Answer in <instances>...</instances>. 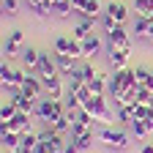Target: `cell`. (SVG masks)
<instances>
[{"label":"cell","instance_id":"b9f144b4","mask_svg":"<svg viewBox=\"0 0 153 153\" xmlns=\"http://www.w3.org/2000/svg\"><path fill=\"white\" fill-rule=\"evenodd\" d=\"M150 3H153V0H150Z\"/></svg>","mask_w":153,"mask_h":153},{"label":"cell","instance_id":"f35d334b","mask_svg":"<svg viewBox=\"0 0 153 153\" xmlns=\"http://www.w3.org/2000/svg\"><path fill=\"white\" fill-rule=\"evenodd\" d=\"M33 3H41V0H27V6H33Z\"/></svg>","mask_w":153,"mask_h":153},{"label":"cell","instance_id":"4316f807","mask_svg":"<svg viewBox=\"0 0 153 153\" xmlns=\"http://www.w3.org/2000/svg\"><path fill=\"white\" fill-rule=\"evenodd\" d=\"M79 71H82V79H85V82H90L93 76L99 74V68L93 66V60H85V63H79Z\"/></svg>","mask_w":153,"mask_h":153},{"label":"cell","instance_id":"d4e9b609","mask_svg":"<svg viewBox=\"0 0 153 153\" xmlns=\"http://www.w3.org/2000/svg\"><path fill=\"white\" fill-rule=\"evenodd\" d=\"M16 112H19V109H16V104H14L11 99H6V101H3V107H0V120H11Z\"/></svg>","mask_w":153,"mask_h":153},{"label":"cell","instance_id":"9a60e30c","mask_svg":"<svg viewBox=\"0 0 153 153\" xmlns=\"http://www.w3.org/2000/svg\"><path fill=\"white\" fill-rule=\"evenodd\" d=\"M0 142H3V150H19V142H22V134H16V131H3L0 134Z\"/></svg>","mask_w":153,"mask_h":153},{"label":"cell","instance_id":"5b68a950","mask_svg":"<svg viewBox=\"0 0 153 153\" xmlns=\"http://www.w3.org/2000/svg\"><path fill=\"white\" fill-rule=\"evenodd\" d=\"M107 44L118 47V49H128V52H131V38H128V33H126V27H123V25H118L112 33H107Z\"/></svg>","mask_w":153,"mask_h":153},{"label":"cell","instance_id":"d6a6232c","mask_svg":"<svg viewBox=\"0 0 153 153\" xmlns=\"http://www.w3.org/2000/svg\"><path fill=\"white\" fill-rule=\"evenodd\" d=\"M6 38H8V41H14V44H25V33H22V30H11Z\"/></svg>","mask_w":153,"mask_h":153},{"label":"cell","instance_id":"7c38bea8","mask_svg":"<svg viewBox=\"0 0 153 153\" xmlns=\"http://www.w3.org/2000/svg\"><path fill=\"white\" fill-rule=\"evenodd\" d=\"M55 63H57V74H60V76H68L76 68V57L74 55H57L55 52Z\"/></svg>","mask_w":153,"mask_h":153},{"label":"cell","instance_id":"44dd1931","mask_svg":"<svg viewBox=\"0 0 153 153\" xmlns=\"http://www.w3.org/2000/svg\"><path fill=\"white\" fill-rule=\"evenodd\" d=\"M0 85H3V90H11L14 88V68L11 66H0Z\"/></svg>","mask_w":153,"mask_h":153},{"label":"cell","instance_id":"277c9868","mask_svg":"<svg viewBox=\"0 0 153 153\" xmlns=\"http://www.w3.org/2000/svg\"><path fill=\"white\" fill-rule=\"evenodd\" d=\"M128 49H118V47H112V44H107V60H109V66L118 71V68H128Z\"/></svg>","mask_w":153,"mask_h":153},{"label":"cell","instance_id":"4dcf8cb0","mask_svg":"<svg viewBox=\"0 0 153 153\" xmlns=\"http://www.w3.org/2000/svg\"><path fill=\"white\" fill-rule=\"evenodd\" d=\"M19 49H22V44H14V41H8V38H6V47H3L6 57H16V55H19Z\"/></svg>","mask_w":153,"mask_h":153},{"label":"cell","instance_id":"836d02e7","mask_svg":"<svg viewBox=\"0 0 153 153\" xmlns=\"http://www.w3.org/2000/svg\"><path fill=\"white\" fill-rule=\"evenodd\" d=\"M57 153H82V150H79V148H76V142L71 140V142H68V145H66L63 150H57Z\"/></svg>","mask_w":153,"mask_h":153},{"label":"cell","instance_id":"e0dca14e","mask_svg":"<svg viewBox=\"0 0 153 153\" xmlns=\"http://www.w3.org/2000/svg\"><path fill=\"white\" fill-rule=\"evenodd\" d=\"M38 131H27V134H22V142H19V150L22 153H33L36 148H38Z\"/></svg>","mask_w":153,"mask_h":153},{"label":"cell","instance_id":"d590c367","mask_svg":"<svg viewBox=\"0 0 153 153\" xmlns=\"http://www.w3.org/2000/svg\"><path fill=\"white\" fill-rule=\"evenodd\" d=\"M33 153H52V148H49L47 142H38V148H36Z\"/></svg>","mask_w":153,"mask_h":153},{"label":"cell","instance_id":"8992f818","mask_svg":"<svg viewBox=\"0 0 153 153\" xmlns=\"http://www.w3.org/2000/svg\"><path fill=\"white\" fill-rule=\"evenodd\" d=\"M101 49H104V41L96 33H90L85 41H82V57H85V60H93L96 55H101Z\"/></svg>","mask_w":153,"mask_h":153},{"label":"cell","instance_id":"6da1fadb","mask_svg":"<svg viewBox=\"0 0 153 153\" xmlns=\"http://www.w3.org/2000/svg\"><path fill=\"white\" fill-rule=\"evenodd\" d=\"M68 109H66V104H63V99H38V104H36V112H33V118H38L41 123H52V120H57V118H63Z\"/></svg>","mask_w":153,"mask_h":153},{"label":"cell","instance_id":"d6986e66","mask_svg":"<svg viewBox=\"0 0 153 153\" xmlns=\"http://www.w3.org/2000/svg\"><path fill=\"white\" fill-rule=\"evenodd\" d=\"M71 140L76 142V148H79V150L85 153V150H90V148H93V142H96V131L90 128V131H85V134H79V137H71Z\"/></svg>","mask_w":153,"mask_h":153},{"label":"cell","instance_id":"ba28073f","mask_svg":"<svg viewBox=\"0 0 153 153\" xmlns=\"http://www.w3.org/2000/svg\"><path fill=\"white\" fill-rule=\"evenodd\" d=\"M30 118H33V115H27V112H16L14 118L8 120V131H16V134H27V131H33Z\"/></svg>","mask_w":153,"mask_h":153},{"label":"cell","instance_id":"83f0119b","mask_svg":"<svg viewBox=\"0 0 153 153\" xmlns=\"http://www.w3.org/2000/svg\"><path fill=\"white\" fill-rule=\"evenodd\" d=\"M134 79H137V85H148V79H150V71H148L145 66H137V68H134Z\"/></svg>","mask_w":153,"mask_h":153},{"label":"cell","instance_id":"4fadbf2b","mask_svg":"<svg viewBox=\"0 0 153 153\" xmlns=\"http://www.w3.org/2000/svg\"><path fill=\"white\" fill-rule=\"evenodd\" d=\"M104 14L115 16V19H118V25H123V22H126V16H128V8H126V3H118V0H109V6L104 8Z\"/></svg>","mask_w":153,"mask_h":153},{"label":"cell","instance_id":"ffe728a7","mask_svg":"<svg viewBox=\"0 0 153 153\" xmlns=\"http://www.w3.org/2000/svg\"><path fill=\"white\" fill-rule=\"evenodd\" d=\"M63 104L68 112H76V109H82V99H79V93H74V90H66L63 96Z\"/></svg>","mask_w":153,"mask_h":153},{"label":"cell","instance_id":"3957f363","mask_svg":"<svg viewBox=\"0 0 153 153\" xmlns=\"http://www.w3.org/2000/svg\"><path fill=\"white\" fill-rule=\"evenodd\" d=\"M41 82H44V93L49 96V99H63L66 90H68V88H63V76H60V74H55V76H41Z\"/></svg>","mask_w":153,"mask_h":153},{"label":"cell","instance_id":"7a4b0ae2","mask_svg":"<svg viewBox=\"0 0 153 153\" xmlns=\"http://www.w3.org/2000/svg\"><path fill=\"white\" fill-rule=\"evenodd\" d=\"M96 140L107 148H115V150H126L128 148V134L120 131V128H112V126H101L96 131Z\"/></svg>","mask_w":153,"mask_h":153},{"label":"cell","instance_id":"30bf717a","mask_svg":"<svg viewBox=\"0 0 153 153\" xmlns=\"http://www.w3.org/2000/svg\"><path fill=\"white\" fill-rule=\"evenodd\" d=\"M38 76H55L57 74V63H55V55L49 52H41V60H38V68H36Z\"/></svg>","mask_w":153,"mask_h":153},{"label":"cell","instance_id":"f1b7e54d","mask_svg":"<svg viewBox=\"0 0 153 153\" xmlns=\"http://www.w3.org/2000/svg\"><path fill=\"white\" fill-rule=\"evenodd\" d=\"M148 27H150V19H145V16H137V25H134V33H137V36H142V38H145V33H148Z\"/></svg>","mask_w":153,"mask_h":153},{"label":"cell","instance_id":"ac0fdd59","mask_svg":"<svg viewBox=\"0 0 153 153\" xmlns=\"http://www.w3.org/2000/svg\"><path fill=\"white\" fill-rule=\"evenodd\" d=\"M49 148H52V153H57V150H63L66 145H68V140H66V134H60V131H55L52 128V134H49V140H44Z\"/></svg>","mask_w":153,"mask_h":153},{"label":"cell","instance_id":"9c48e42d","mask_svg":"<svg viewBox=\"0 0 153 153\" xmlns=\"http://www.w3.org/2000/svg\"><path fill=\"white\" fill-rule=\"evenodd\" d=\"M22 93L25 96H30V99H41L44 96V82H41V76H30L27 74V79H25V85H22Z\"/></svg>","mask_w":153,"mask_h":153},{"label":"cell","instance_id":"ab89813d","mask_svg":"<svg viewBox=\"0 0 153 153\" xmlns=\"http://www.w3.org/2000/svg\"><path fill=\"white\" fill-rule=\"evenodd\" d=\"M11 153H22V150H11Z\"/></svg>","mask_w":153,"mask_h":153},{"label":"cell","instance_id":"603a6c76","mask_svg":"<svg viewBox=\"0 0 153 153\" xmlns=\"http://www.w3.org/2000/svg\"><path fill=\"white\" fill-rule=\"evenodd\" d=\"M134 8H137V16H145L153 22V3L150 0H134Z\"/></svg>","mask_w":153,"mask_h":153},{"label":"cell","instance_id":"5bb4252c","mask_svg":"<svg viewBox=\"0 0 153 153\" xmlns=\"http://www.w3.org/2000/svg\"><path fill=\"white\" fill-rule=\"evenodd\" d=\"M93 19H79V22H76V27L71 30V38H76V41H85V38L93 33Z\"/></svg>","mask_w":153,"mask_h":153},{"label":"cell","instance_id":"484cf974","mask_svg":"<svg viewBox=\"0 0 153 153\" xmlns=\"http://www.w3.org/2000/svg\"><path fill=\"white\" fill-rule=\"evenodd\" d=\"M52 11H57L60 16H68V14H74V6H71V0H55Z\"/></svg>","mask_w":153,"mask_h":153},{"label":"cell","instance_id":"7402d4cb","mask_svg":"<svg viewBox=\"0 0 153 153\" xmlns=\"http://www.w3.org/2000/svg\"><path fill=\"white\" fill-rule=\"evenodd\" d=\"M150 131H153V128H150V123H148V120H134V123H131V134H134L137 140H145Z\"/></svg>","mask_w":153,"mask_h":153},{"label":"cell","instance_id":"74e56055","mask_svg":"<svg viewBox=\"0 0 153 153\" xmlns=\"http://www.w3.org/2000/svg\"><path fill=\"white\" fill-rule=\"evenodd\" d=\"M140 153H153V142H145V145L140 148Z\"/></svg>","mask_w":153,"mask_h":153},{"label":"cell","instance_id":"60d3db41","mask_svg":"<svg viewBox=\"0 0 153 153\" xmlns=\"http://www.w3.org/2000/svg\"><path fill=\"white\" fill-rule=\"evenodd\" d=\"M118 3H123V0H118Z\"/></svg>","mask_w":153,"mask_h":153},{"label":"cell","instance_id":"1f68e13d","mask_svg":"<svg viewBox=\"0 0 153 153\" xmlns=\"http://www.w3.org/2000/svg\"><path fill=\"white\" fill-rule=\"evenodd\" d=\"M3 11H6L8 16H14V14L19 11V0H3Z\"/></svg>","mask_w":153,"mask_h":153},{"label":"cell","instance_id":"8d00e7d4","mask_svg":"<svg viewBox=\"0 0 153 153\" xmlns=\"http://www.w3.org/2000/svg\"><path fill=\"white\" fill-rule=\"evenodd\" d=\"M145 41L153 44V22H150V27H148V33H145Z\"/></svg>","mask_w":153,"mask_h":153},{"label":"cell","instance_id":"e575fe53","mask_svg":"<svg viewBox=\"0 0 153 153\" xmlns=\"http://www.w3.org/2000/svg\"><path fill=\"white\" fill-rule=\"evenodd\" d=\"M71 6H74V14H76V11H82L88 6V0H71Z\"/></svg>","mask_w":153,"mask_h":153},{"label":"cell","instance_id":"2e32d148","mask_svg":"<svg viewBox=\"0 0 153 153\" xmlns=\"http://www.w3.org/2000/svg\"><path fill=\"white\" fill-rule=\"evenodd\" d=\"M22 60H25V66H27L30 71H36V68H38V60H41V52H38L36 47H25V49H22Z\"/></svg>","mask_w":153,"mask_h":153},{"label":"cell","instance_id":"cb8c5ba5","mask_svg":"<svg viewBox=\"0 0 153 153\" xmlns=\"http://www.w3.org/2000/svg\"><path fill=\"white\" fill-rule=\"evenodd\" d=\"M71 41H74L71 36H57V38H55V52H57V55H68Z\"/></svg>","mask_w":153,"mask_h":153},{"label":"cell","instance_id":"52a82bcc","mask_svg":"<svg viewBox=\"0 0 153 153\" xmlns=\"http://www.w3.org/2000/svg\"><path fill=\"white\" fill-rule=\"evenodd\" d=\"M8 99L16 104L19 112H27V115H33V112H36V104H38V99H30V96H25L22 90H11Z\"/></svg>","mask_w":153,"mask_h":153},{"label":"cell","instance_id":"f546056e","mask_svg":"<svg viewBox=\"0 0 153 153\" xmlns=\"http://www.w3.org/2000/svg\"><path fill=\"white\" fill-rule=\"evenodd\" d=\"M101 27H104V33H112L115 27H118V19L109 16V14H104V16H101Z\"/></svg>","mask_w":153,"mask_h":153},{"label":"cell","instance_id":"8fae6325","mask_svg":"<svg viewBox=\"0 0 153 153\" xmlns=\"http://www.w3.org/2000/svg\"><path fill=\"white\" fill-rule=\"evenodd\" d=\"M76 16L79 19H101L104 16V8H101V0H88V6L82 8V11H76Z\"/></svg>","mask_w":153,"mask_h":153}]
</instances>
